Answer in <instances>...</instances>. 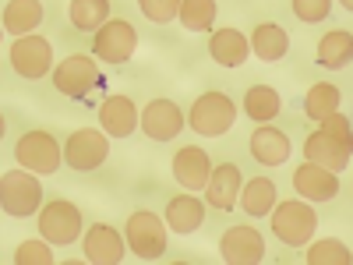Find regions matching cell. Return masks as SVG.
Here are the masks:
<instances>
[{
    "mask_svg": "<svg viewBox=\"0 0 353 265\" xmlns=\"http://www.w3.org/2000/svg\"><path fill=\"white\" fill-rule=\"evenodd\" d=\"M350 156L353 153H346L343 145L332 138V135H325V131H311L307 135V141H304V159L307 163H318V166H329V170H346V163H350Z\"/></svg>",
    "mask_w": 353,
    "mask_h": 265,
    "instance_id": "44dd1931",
    "label": "cell"
},
{
    "mask_svg": "<svg viewBox=\"0 0 353 265\" xmlns=\"http://www.w3.org/2000/svg\"><path fill=\"white\" fill-rule=\"evenodd\" d=\"M43 21V0H11L4 8V28L11 36H28Z\"/></svg>",
    "mask_w": 353,
    "mask_h": 265,
    "instance_id": "d4e9b609",
    "label": "cell"
},
{
    "mask_svg": "<svg viewBox=\"0 0 353 265\" xmlns=\"http://www.w3.org/2000/svg\"><path fill=\"white\" fill-rule=\"evenodd\" d=\"M286 50H290V36L283 32L276 21L254 25V32H251V53L254 57H261L265 64H272V61H283Z\"/></svg>",
    "mask_w": 353,
    "mask_h": 265,
    "instance_id": "7402d4cb",
    "label": "cell"
},
{
    "mask_svg": "<svg viewBox=\"0 0 353 265\" xmlns=\"http://www.w3.org/2000/svg\"><path fill=\"white\" fill-rule=\"evenodd\" d=\"M205 202L219 213H230L233 205L241 202V166L219 163L209 177V184H205Z\"/></svg>",
    "mask_w": 353,
    "mask_h": 265,
    "instance_id": "2e32d148",
    "label": "cell"
},
{
    "mask_svg": "<svg viewBox=\"0 0 353 265\" xmlns=\"http://www.w3.org/2000/svg\"><path fill=\"white\" fill-rule=\"evenodd\" d=\"M293 14H297L301 21L314 25V21H325L329 11H332V0H293Z\"/></svg>",
    "mask_w": 353,
    "mask_h": 265,
    "instance_id": "836d02e7",
    "label": "cell"
},
{
    "mask_svg": "<svg viewBox=\"0 0 353 265\" xmlns=\"http://www.w3.org/2000/svg\"><path fill=\"white\" fill-rule=\"evenodd\" d=\"M279 110H283V99L272 85H251L244 92V113L258 124H269Z\"/></svg>",
    "mask_w": 353,
    "mask_h": 265,
    "instance_id": "484cf974",
    "label": "cell"
},
{
    "mask_svg": "<svg viewBox=\"0 0 353 265\" xmlns=\"http://www.w3.org/2000/svg\"><path fill=\"white\" fill-rule=\"evenodd\" d=\"M8 61L21 78H43V75L53 71V46H50V39L28 32V36H18L11 43Z\"/></svg>",
    "mask_w": 353,
    "mask_h": 265,
    "instance_id": "30bf717a",
    "label": "cell"
},
{
    "mask_svg": "<svg viewBox=\"0 0 353 265\" xmlns=\"http://www.w3.org/2000/svg\"><path fill=\"white\" fill-rule=\"evenodd\" d=\"M219 255L230 265H258L265 258V237L254 226H230L219 241Z\"/></svg>",
    "mask_w": 353,
    "mask_h": 265,
    "instance_id": "8fae6325",
    "label": "cell"
},
{
    "mask_svg": "<svg viewBox=\"0 0 353 265\" xmlns=\"http://www.w3.org/2000/svg\"><path fill=\"white\" fill-rule=\"evenodd\" d=\"M339 99H343V92L332 81H314L307 88V96H304V113L311 117L314 124H321L325 117H332L339 110Z\"/></svg>",
    "mask_w": 353,
    "mask_h": 265,
    "instance_id": "4316f807",
    "label": "cell"
},
{
    "mask_svg": "<svg viewBox=\"0 0 353 265\" xmlns=\"http://www.w3.org/2000/svg\"><path fill=\"white\" fill-rule=\"evenodd\" d=\"M279 202V191L269 177H251V181L241 188V209L248 216H269Z\"/></svg>",
    "mask_w": 353,
    "mask_h": 265,
    "instance_id": "603a6c76",
    "label": "cell"
},
{
    "mask_svg": "<svg viewBox=\"0 0 353 265\" xmlns=\"http://www.w3.org/2000/svg\"><path fill=\"white\" fill-rule=\"evenodd\" d=\"M233 121H237V103H233L226 92H201L188 110V124L201 138L226 135L233 128Z\"/></svg>",
    "mask_w": 353,
    "mask_h": 265,
    "instance_id": "7a4b0ae2",
    "label": "cell"
},
{
    "mask_svg": "<svg viewBox=\"0 0 353 265\" xmlns=\"http://www.w3.org/2000/svg\"><path fill=\"white\" fill-rule=\"evenodd\" d=\"M53 85H57V92L61 96H71V99H85L88 92H92L99 81V68L92 57H85V53H71L68 61H61L53 68Z\"/></svg>",
    "mask_w": 353,
    "mask_h": 265,
    "instance_id": "9c48e42d",
    "label": "cell"
},
{
    "mask_svg": "<svg viewBox=\"0 0 353 265\" xmlns=\"http://www.w3.org/2000/svg\"><path fill=\"white\" fill-rule=\"evenodd\" d=\"M314 61L321 68H329V71H339L353 61V36L343 32V28H336V32H325L318 43V57Z\"/></svg>",
    "mask_w": 353,
    "mask_h": 265,
    "instance_id": "cb8c5ba5",
    "label": "cell"
},
{
    "mask_svg": "<svg viewBox=\"0 0 353 265\" xmlns=\"http://www.w3.org/2000/svg\"><path fill=\"white\" fill-rule=\"evenodd\" d=\"M184 128V110L176 106L173 99H152L149 106L141 110V131L156 138V141H170L176 138Z\"/></svg>",
    "mask_w": 353,
    "mask_h": 265,
    "instance_id": "5bb4252c",
    "label": "cell"
},
{
    "mask_svg": "<svg viewBox=\"0 0 353 265\" xmlns=\"http://www.w3.org/2000/svg\"><path fill=\"white\" fill-rule=\"evenodd\" d=\"M248 145H251V156L261 166H283L290 159V138L279 128H272V124H258L251 131Z\"/></svg>",
    "mask_w": 353,
    "mask_h": 265,
    "instance_id": "ac0fdd59",
    "label": "cell"
},
{
    "mask_svg": "<svg viewBox=\"0 0 353 265\" xmlns=\"http://www.w3.org/2000/svg\"><path fill=\"white\" fill-rule=\"evenodd\" d=\"M293 188H297V195L307 198V202H329V198L339 195V173L304 159L293 170Z\"/></svg>",
    "mask_w": 353,
    "mask_h": 265,
    "instance_id": "7c38bea8",
    "label": "cell"
},
{
    "mask_svg": "<svg viewBox=\"0 0 353 265\" xmlns=\"http://www.w3.org/2000/svg\"><path fill=\"white\" fill-rule=\"evenodd\" d=\"M14 159L25 166V170H32L39 177H50L61 170L64 163V149H61V141H57L50 131H25L14 145Z\"/></svg>",
    "mask_w": 353,
    "mask_h": 265,
    "instance_id": "277c9868",
    "label": "cell"
},
{
    "mask_svg": "<svg viewBox=\"0 0 353 265\" xmlns=\"http://www.w3.org/2000/svg\"><path fill=\"white\" fill-rule=\"evenodd\" d=\"M173 177L184 191H205V184H209V177H212V163L205 156V149L184 145V149L173 156Z\"/></svg>",
    "mask_w": 353,
    "mask_h": 265,
    "instance_id": "9a60e30c",
    "label": "cell"
},
{
    "mask_svg": "<svg viewBox=\"0 0 353 265\" xmlns=\"http://www.w3.org/2000/svg\"><path fill=\"white\" fill-rule=\"evenodd\" d=\"M166 219H159L156 213L149 209H138L128 216V230H124V237H128V248L145 258V262H156L166 255Z\"/></svg>",
    "mask_w": 353,
    "mask_h": 265,
    "instance_id": "5b68a950",
    "label": "cell"
},
{
    "mask_svg": "<svg viewBox=\"0 0 353 265\" xmlns=\"http://www.w3.org/2000/svg\"><path fill=\"white\" fill-rule=\"evenodd\" d=\"M134 50H138V32H134V25L128 18H110L92 36V57H99V61H106V64L131 61Z\"/></svg>",
    "mask_w": 353,
    "mask_h": 265,
    "instance_id": "52a82bcc",
    "label": "cell"
},
{
    "mask_svg": "<svg viewBox=\"0 0 353 265\" xmlns=\"http://www.w3.org/2000/svg\"><path fill=\"white\" fill-rule=\"evenodd\" d=\"M314 226H318V216L314 209L307 205V198H290V202H276V209H272V233L290 244V248H304L311 244L314 237Z\"/></svg>",
    "mask_w": 353,
    "mask_h": 265,
    "instance_id": "3957f363",
    "label": "cell"
},
{
    "mask_svg": "<svg viewBox=\"0 0 353 265\" xmlns=\"http://www.w3.org/2000/svg\"><path fill=\"white\" fill-rule=\"evenodd\" d=\"M81 251L96 265H117V262H124V237H121V230H113L110 223H96V226L85 230Z\"/></svg>",
    "mask_w": 353,
    "mask_h": 265,
    "instance_id": "4fadbf2b",
    "label": "cell"
},
{
    "mask_svg": "<svg viewBox=\"0 0 353 265\" xmlns=\"http://www.w3.org/2000/svg\"><path fill=\"white\" fill-rule=\"evenodd\" d=\"M318 128L325 131V135H332L346 153H353V124L346 121V113H339V110H336V113H332V117H325V121H321Z\"/></svg>",
    "mask_w": 353,
    "mask_h": 265,
    "instance_id": "d6a6232c",
    "label": "cell"
},
{
    "mask_svg": "<svg viewBox=\"0 0 353 265\" xmlns=\"http://www.w3.org/2000/svg\"><path fill=\"white\" fill-rule=\"evenodd\" d=\"M251 53V39L241 32V28H219L209 39V57L219 68H241Z\"/></svg>",
    "mask_w": 353,
    "mask_h": 265,
    "instance_id": "d6986e66",
    "label": "cell"
},
{
    "mask_svg": "<svg viewBox=\"0 0 353 265\" xmlns=\"http://www.w3.org/2000/svg\"><path fill=\"white\" fill-rule=\"evenodd\" d=\"M216 14H219L216 0H184L181 4V25L188 32H209Z\"/></svg>",
    "mask_w": 353,
    "mask_h": 265,
    "instance_id": "f1b7e54d",
    "label": "cell"
},
{
    "mask_svg": "<svg viewBox=\"0 0 353 265\" xmlns=\"http://www.w3.org/2000/svg\"><path fill=\"white\" fill-rule=\"evenodd\" d=\"M53 262V251H50V241H21L14 248V265H50Z\"/></svg>",
    "mask_w": 353,
    "mask_h": 265,
    "instance_id": "4dcf8cb0",
    "label": "cell"
},
{
    "mask_svg": "<svg viewBox=\"0 0 353 265\" xmlns=\"http://www.w3.org/2000/svg\"><path fill=\"white\" fill-rule=\"evenodd\" d=\"M68 18L81 32H99L110 21V0H71L68 4Z\"/></svg>",
    "mask_w": 353,
    "mask_h": 265,
    "instance_id": "83f0119b",
    "label": "cell"
},
{
    "mask_svg": "<svg viewBox=\"0 0 353 265\" xmlns=\"http://www.w3.org/2000/svg\"><path fill=\"white\" fill-rule=\"evenodd\" d=\"M99 124L110 138H128L138 124H141V113L131 103V96H110L99 106Z\"/></svg>",
    "mask_w": 353,
    "mask_h": 265,
    "instance_id": "e0dca14e",
    "label": "cell"
},
{
    "mask_svg": "<svg viewBox=\"0 0 353 265\" xmlns=\"http://www.w3.org/2000/svg\"><path fill=\"white\" fill-rule=\"evenodd\" d=\"M166 226L170 230H176V233H194L201 223H205V202L201 198H194L191 191H184V195H176V198H170L166 202Z\"/></svg>",
    "mask_w": 353,
    "mask_h": 265,
    "instance_id": "ffe728a7",
    "label": "cell"
},
{
    "mask_svg": "<svg viewBox=\"0 0 353 265\" xmlns=\"http://www.w3.org/2000/svg\"><path fill=\"white\" fill-rule=\"evenodd\" d=\"M39 233L50 244H74L81 237V209L68 198H53L39 209Z\"/></svg>",
    "mask_w": 353,
    "mask_h": 265,
    "instance_id": "8992f818",
    "label": "cell"
},
{
    "mask_svg": "<svg viewBox=\"0 0 353 265\" xmlns=\"http://www.w3.org/2000/svg\"><path fill=\"white\" fill-rule=\"evenodd\" d=\"M110 156V135L106 131H96V128H78L71 131V138L64 141V163L71 170H99Z\"/></svg>",
    "mask_w": 353,
    "mask_h": 265,
    "instance_id": "ba28073f",
    "label": "cell"
},
{
    "mask_svg": "<svg viewBox=\"0 0 353 265\" xmlns=\"http://www.w3.org/2000/svg\"><path fill=\"white\" fill-rule=\"evenodd\" d=\"M181 4L184 0H138L141 14L149 21H156V25H166L173 18H181Z\"/></svg>",
    "mask_w": 353,
    "mask_h": 265,
    "instance_id": "1f68e13d",
    "label": "cell"
},
{
    "mask_svg": "<svg viewBox=\"0 0 353 265\" xmlns=\"http://www.w3.org/2000/svg\"><path fill=\"white\" fill-rule=\"evenodd\" d=\"M339 4H343L346 11H353V0H339Z\"/></svg>",
    "mask_w": 353,
    "mask_h": 265,
    "instance_id": "e575fe53",
    "label": "cell"
},
{
    "mask_svg": "<svg viewBox=\"0 0 353 265\" xmlns=\"http://www.w3.org/2000/svg\"><path fill=\"white\" fill-rule=\"evenodd\" d=\"M307 265H353V251L336 241V237H325V241H314L307 244Z\"/></svg>",
    "mask_w": 353,
    "mask_h": 265,
    "instance_id": "f546056e",
    "label": "cell"
},
{
    "mask_svg": "<svg viewBox=\"0 0 353 265\" xmlns=\"http://www.w3.org/2000/svg\"><path fill=\"white\" fill-rule=\"evenodd\" d=\"M39 173L32 170H8L0 177V209L14 219H25V216H36L43 209V188L36 181Z\"/></svg>",
    "mask_w": 353,
    "mask_h": 265,
    "instance_id": "6da1fadb",
    "label": "cell"
}]
</instances>
